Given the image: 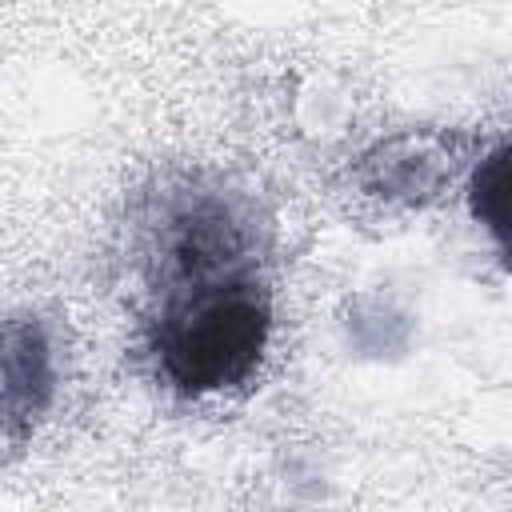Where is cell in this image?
Returning <instances> with one entry per match:
<instances>
[{"mask_svg":"<svg viewBox=\"0 0 512 512\" xmlns=\"http://www.w3.org/2000/svg\"><path fill=\"white\" fill-rule=\"evenodd\" d=\"M268 300L252 284H216L176 304L160 328L164 376L192 396L240 384L268 344Z\"/></svg>","mask_w":512,"mask_h":512,"instance_id":"6da1fadb","label":"cell"},{"mask_svg":"<svg viewBox=\"0 0 512 512\" xmlns=\"http://www.w3.org/2000/svg\"><path fill=\"white\" fill-rule=\"evenodd\" d=\"M48 388V360H44V344L36 340V332H16L12 348L4 352V404H12L20 416H32L40 408V400L32 392Z\"/></svg>","mask_w":512,"mask_h":512,"instance_id":"7a4b0ae2","label":"cell"},{"mask_svg":"<svg viewBox=\"0 0 512 512\" xmlns=\"http://www.w3.org/2000/svg\"><path fill=\"white\" fill-rule=\"evenodd\" d=\"M476 216H484L496 232L504 228V156L500 152L476 172Z\"/></svg>","mask_w":512,"mask_h":512,"instance_id":"3957f363","label":"cell"}]
</instances>
